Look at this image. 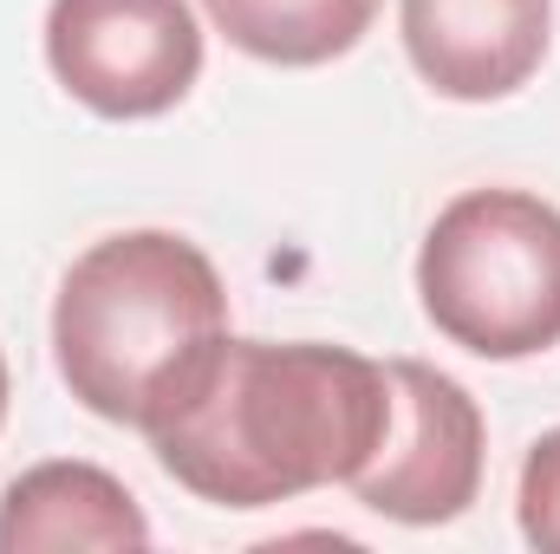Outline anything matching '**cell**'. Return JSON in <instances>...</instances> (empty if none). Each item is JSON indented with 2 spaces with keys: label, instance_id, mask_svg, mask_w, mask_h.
<instances>
[{
  "label": "cell",
  "instance_id": "30bf717a",
  "mask_svg": "<svg viewBox=\"0 0 560 554\" xmlns=\"http://www.w3.org/2000/svg\"><path fill=\"white\" fill-rule=\"evenodd\" d=\"M0 424H7V353H0Z\"/></svg>",
  "mask_w": 560,
  "mask_h": 554
},
{
  "label": "cell",
  "instance_id": "7a4b0ae2",
  "mask_svg": "<svg viewBox=\"0 0 560 554\" xmlns=\"http://www.w3.org/2000/svg\"><path fill=\"white\" fill-rule=\"evenodd\" d=\"M229 346V287L176 229L92 242L52 300V359L66 392L105 424L156 430Z\"/></svg>",
  "mask_w": 560,
  "mask_h": 554
},
{
  "label": "cell",
  "instance_id": "8992f818",
  "mask_svg": "<svg viewBox=\"0 0 560 554\" xmlns=\"http://www.w3.org/2000/svg\"><path fill=\"white\" fill-rule=\"evenodd\" d=\"M398 33L436 99L495 105L541 72L555 0H398Z\"/></svg>",
  "mask_w": 560,
  "mask_h": 554
},
{
  "label": "cell",
  "instance_id": "6da1fadb",
  "mask_svg": "<svg viewBox=\"0 0 560 554\" xmlns=\"http://www.w3.org/2000/svg\"><path fill=\"white\" fill-rule=\"evenodd\" d=\"M392 424V372L326 339H229L150 430L170 483L215 509H275L352 483Z\"/></svg>",
  "mask_w": 560,
  "mask_h": 554
},
{
  "label": "cell",
  "instance_id": "5b68a950",
  "mask_svg": "<svg viewBox=\"0 0 560 554\" xmlns=\"http://www.w3.org/2000/svg\"><path fill=\"white\" fill-rule=\"evenodd\" d=\"M392 372V424L372 463L352 476V496L405 529H443L469 516L482 496L489 463V424L482 405L423 359H385Z\"/></svg>",
  "mask_w": 560,
  "mask_h": 554
},
{
  "label": "cell",
  "instance_id": "3957f363",
  "mask_svg": "<svg viewBox=\"0 0 560 554\" xmlns=\"http://www.w3.org/2000/svg\"><path fill=\"white\" fill-rule=\"evenodd\" d=\"M423 320L495 366L560 346V209L535 189H463L418 249Z\"/></svg>",
  "mask_w": 560,
  "mask_h": 554
},
{
  "label": "cell",
  "instance_id": "277c9868",
  "mask_svg": "<svg viewBox=\"0 0 560 554\" xmlns=\"http://www.w3.org/2000/svg\"><path fill=\"white\" fill-rule=\"evenodd\" d=\"M46 66L85 112L138 125L196 92L202 26L189 0H52Z\"/></svg>",
  "mask_w": 560,
  "mask_h": 554
},
{
  "label": "cell",
  "instance_id": "ba28073f",
  "mask_svg": "<svg viewBox=\"0 0 560 554\" xmlns=\"http://www.w3.org/2000/svg\"><path fill=\"white\" fill-rule=\"evenodd\" d=\"M202 13L235 53L306 72L346 59L372 33L378 0H202Z\"/></svg>",
  "mask_w": 560,
  "mask_h": 554
},
{
  "label": "cell",
  "instance_id": "52a82bcc",
  "mask_svg": "<svg viewBox=\"0 0 560 554\" xmlns=\"http://www.w3.org/2000/svg\"><path fill=\"white\" fill-rule=\"evenodd\" d=\"M150 522H143L138 496L79 457L59 463H33L7 483L0 496V554H46V549H143Z\"/></svg>",
  "mask_w": 560,
  "mask_h": 554
},
{
  "label": "cell",
  "instance_id": "9c48e42d",
  "mask_svg": "<svg viewBox=\"0 0 560 554\" xmlns=\"http://www.w3.org/2000/svg\"><path fill=\"white\" fill-rule=\"evenodd\" d=\"M515 522L522 542L541 554H560V424L541 430L522 457V489H515Z\"/></svg>",
  "mask_w": 560,
  "mask_h": 554
}]
</instances>
